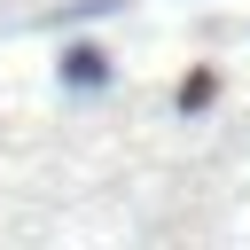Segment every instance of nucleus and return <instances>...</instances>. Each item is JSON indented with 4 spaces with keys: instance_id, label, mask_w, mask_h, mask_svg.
Wrapping results in <instances>:
<instances>
[{
    "instance_id": "obj_1",
    "label": "nucleus",
    "mask_w": 250,
    "mask_h": 250,
    "mask_svg": "<svg viewBox=\"0 0 250 250\" xmlns=\"http://www.w3.org/2000/svg\"><path fill=\"white\" fill-rule=\"evenodd\" d=\"M102 78H109L102 47H62V86H102Z\"/></svg>"
},
{
    "instance_id": "obj_2",
    "label": "nucleus",
    "mask_w": 250,
    "mask_h": 250,
    "mask_svg": "<svg viewBox=\"0 0 250 250\" xmlns=\"http://www.w3.org/2000/svg\"><path fill=\"white\" fill-rule=\"evenodd\" d=\"M203 102H211V70H195V78L180 86V109H203Z\"/></svg>"
}]
</instances>
